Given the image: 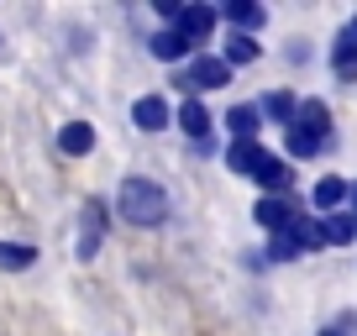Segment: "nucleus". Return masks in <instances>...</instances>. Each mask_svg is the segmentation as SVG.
Segmentation results:
<instances>
[{"label": "nucleus", "instance_id": "obj_12", "mask_svg": "<svg viewBox=\"0 0 357 336\" xmlns=\"http://www.w3.org/2000/svg\"><path fill=\"white\" fill-rule=\"evenodd\" d=\"M268 158L263 142H231V153H226V163H231V174H257V163Z\"/></svg>", "mask_w": 357, "mask_h": 336}, {"label": "nucleus", "instance_id": "obj_7", "mask_svg": "<svg viewBox=\"0 0 357 336\" xmlns=\"http://www.w3.org/2000/svg\"><path fill=\"white\" fill-rule=\"evenodd\" d=\"M252 179L263 184V194H284L289 190V163H284V158H263Z\"/></svg>", "mask_w": 357, "mask_h": 336}, {"label": "nucleus", "instance_id": "obj_1", "mask_svg": "<svg viewBox=\"0 0 357 336\" xmlns=\"http://www.w3.org/2000/svg\"><path fill=\"white\" fill-rule=\"evenodd\" d=\"M116 211L132 226H163L168 221V190L158 179L132 174V179H121V190H116Z\"/></svg>", "mask_w": 357, "mask_h": 336}, {"label": "nucleus", "instance_id": "obj_20", "mask_svg": "<svg viewBox=\"0 0 357 336\" xmlns=\"http://www.w3.org/2000/svg\"><path fill=\"white\" fill-rule=\"evenodd\" d=\"M352 236H357L352 215H326V221H321V242H352Z\"/></svg>", "mask_w": 357, "mask_h": 336}, {"label": "nucleus", "instance_id": "obj_15", "mask_svg": "<svg viewBox=\"0 0 357 336\" xmlns=\"http://www.w3.org/2000/svg\"><path fill=\"white\" fill-rule=\"evenodd\" d=\"M178 126H184L190 137H205V132H211V111H205V105L190 95V100L178 105Z\"/></svg>", "mask_w": 357, "mask_h": 336}, {"label": "nucleus", "instance_id": "obj_23", "mask_svg": "<svg viewBox=\"0 0 357 336\" xmlns=\"http://www.w3.org/2000/svg\"><path fill=\"white\" fill-rule=\"evenodd\" d=\"M321 336H347V331H342V326H326V331H321Z\"/></svg>", "mask_w": 357, "mask_h": 336}, {"label": "nucleus", "instance_id": "obj_5", "mask_svg": "<svg viewBox=\"0 0 357 336\" xmlns=\"http://www.w3.org/2000/svg\"><path fill=\"white\" fill-rule=\"evenodd\" d=\"M100 226H105V211L89 200V205H84V231H79V258H84V263L100 252Z\"/></svg>", "mask_w": 357, "mask_h": 336}, {"label": "nucleus", "instance_id": "obj_19", "mask_svg": "<svg viewBox=\"0 0 357 336\" xmlns=\"http://www.w3.org/2000/svg\"><path fill=\"white\" fill-rule=\"evenodd\" d=\"M310 200L321 205V211H336V205L347 200V184L342 179H315V190H310Z\"/></svg>", "mask_w": 357, "mask_h": 336}, {"label": "nucleus", "instance_id": "obj_13", "mask_svg": "<svg viewBox=\"0 0 357 336\" xmlns=\"http://www.w3.org/2000/svg\"><path fill=\"white\" fill-rule=\"evenodd\" d=\"M331 68H336L342 79H357V37H352V32H342V37L331 43Z\"/></svg>", "mask_w": 357, "mask_h": 336}, {"label": "nucleus", "instance_id": "obj_8", "mask_svg": "<svg viewBox=\"0 0 357 336\" xmlns=\"http://www.w3.org/2000/svg\"><path fill=\"white\" fill-rule=\"evenodd\" d=\"M252 215H257V226H268V231H284V226H289V200H284V194H263Z\"/></svg>", "mask_w": 357, "mask_h": 336}, {"label": "nucleus", "instance_id": "obj_9", "mask_svg": "<svg viewBox=\"0 0 357 336\" xmlns=\"http://www.w3.org/2000/svg\"><path fill=\"white\" fill-rule=\"evenodd\" d=\"M257 53H263V47H257L247 32H231V37H226V47H221V63L226 68H242V63H252Z\"/></svg>", "mask_w": 357, "mask_h": 336}, {"label": "nucleus", "instance_id": "obj_18", "mask_svg": "<svg viewBox=\"0 0 357 336\" xmlns=\"http://www.w3.org/2000/svg\"><path fill=\"white\" fill-rule=\"evenodd\" d=\"M221 16L231 22V32H247V37H252V26H263V11H257V6H242V0H231Z\"/></svg>", "mask_w": 357, "mask_h": 336}, {"label": "nucleus", "instance_id": "obj_11", "mask_svg": "<svg viewBox=\"0 0 357 336\" xmlns=\"http://www.w3.org/2000/svg\"><path fill=\"white\" fill-rule=\"evenodd\" d=\"M58 147L74 153V158H84L89 147H95V126H89V121H68L63 132H58Z\"/></svg>", "mask_w": 357, "mask_h": 336}, {"label": "nucleus", "instance_id": "obj_22", "mask_svg": "<svg viewBox=\"0 0 357 336\" xmlns=\"http://www.w3.org/2000/svg\"><path fill=\"white\" fill-rule=\"evenodd\" d=\"M268 258H273V263H289V258H300L294 236H289V231H273V236H268Z\"/></svg>", "mask_w": 357, "mask_h": 336}, {"label": "nucleus", "instance_id": "obj_14", "mask_svg": "<svg viewBox=\"0 0 357 336\" xmlns=\"http://www.w3.org/2000/svg\"><path fill=\"white\" fill-rule=\"evenodd\" d=\"M294 126H305V132L326 137V126H331V111H326V100H300V111H294Z\"/></svg>", "mask_w": 357, "mask_h": 336}, {"label": "nucleus", "instance_id": "obj_2", "mask_svg": "<svg viewBox=\"0 0 357 336\" xmlns=\"http://www.w3.org/2000/svg\"><path fill=\"white\" fill-rule=\"evenodd\" d=\"M215 22H221V16H215L211 6H178V11H174V32L184 37L190 47H195V43H205V37L215 32Z\"/></svg>", "mask_w": 357, "mask_h": 336}, {"label": "nucleus", "instance_id": "obj_16", "mask_svg": "<svg viewBox=\"0 0 357 336\" xmlns=\"http://www.w3.org/2000/svg\"><path fill=\"white\" fill-rule=\"evenodd\" d=\"M147 47H153V58H163V63H178V58L190 53V43H184V37L174 32V26H168V32H158Z\"/></svg>", "mask_w": 357, "mask_h": 336}, {"label": "nucleus", "instance_id": "obj_3", "mask_svg": "<svg viewBox=\"0 0 357 336\" xmlns=\"http://www.w3.org/2000/svg\"><path fill=\"white\" fill-rule=\"evenodd\" d=\"M174 84H190V90H221V84H231V68H226L221 58H211V53H195L190 74L174 79Z\"/></svg>", "mask_w": 357, "mask_h": 336}, {"label": "nucleus", "instance_id": "obj_10", "mask_svg": "<svg viewBox=\"0 0 357 336\" xmlns=\"http://www.w3.org/2000/svg\"><path fill=\"white\" fill-rule=\"evenodd\" d=\"M226 126H231V142H257V105H231Z\"/></svg>", "mask_w": 357, "mask_h": 336}, {"label": "nucleus", "instance_id": "obj_6", "mask_svg": "<svg viewBox=\"0 0 357 336\" xmlns=\"http://www.w3.org/2000/svg\"><path fill=\"white\" fill-rule=\"evenodd\" d=\"M294 111H300V100H294L289 90H268L263 105H257V116H273L279 126H294Z\"/></svg>", "mask_w": 357, "mask_h": 336}, {"label": "nucleus", "instance_id": "obj_21", "mask_svg": "<svg viewBox=\"0 0 357 336\" xmlns=\"http://www.w3.org/2000/svg\"><path fill=\"white\" fill-rule=\"evenodd\" d=\"M284 142H289V153H294V158H315V153H321V142H326V137L305 132V126H289V137H284Z\"/></svg>", "mask_w": 357, "mask_h": 336}, {"label": "nucleus", "instance_id": "obj_24", "mask_svg": "<svg viewBox=\"0 0 357 336\" xmlns=\"http://www.w3.org/2000/svg\"><path fill=\"white\" fill-rule=\"evenodd\" d=\"M352 37H357V22H352Z\"/></svg>", "mask_w": 357, "mask_h": 336}, {"label": "nucleus", "instance_id": "obj_4", "mask_svg": "<svg viewBox=\"0 0 357 336\" xmlns=\"http://www.w3.org/2000/svg\"><path fill=\"white\" fill-rule=\"evenodd\" d=\"M132 121L142 126V132H163V126H168V100H163V95H142V100H132Z\"/></svg>", "mask_w": 357, "mask_h": 336}, {"label": "nucleus", "instance_id": "obj_17", "mask_svg": "<svg viewBox=\"0 0 357 336\" xmlns=\"http://www.w3.org/2000/svg\"><path fill=\"white\" fill-rule=\"evenodd\" d=\"M37 263V247H22V242H0V268L6 273H22Z\"/></svg>", "mask_w": 357, "mask_h": 336}]
</instances>
